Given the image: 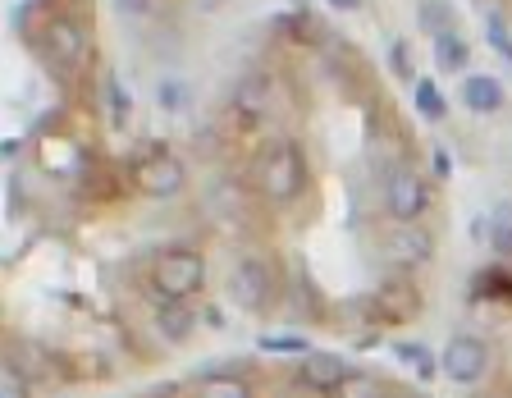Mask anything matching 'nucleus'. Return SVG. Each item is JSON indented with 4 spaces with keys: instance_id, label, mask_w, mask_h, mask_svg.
<instances>
[{
    "instance_id": "nucleus-15",
    "label": "nucleus",
    "mask_w": 512,
    "mask_h": 398,
    "mask_svg": "<svg viewBox=\"0 0 512 398\" xmlns=\"http://www.w3.org/2000/svg\"><path fill=\"white\" fill-rule=\"evenodd\" d=\"M330 398H389V385H384L380 376H371V371H348V376L334 385Z\"/></svg>"
},
{
    "instance_id": "nucleus-20",
    "label": "nucleus",
    "mask_w": 512,
    "mask_h": 398,
    "mask_svg": "<svg viewBox=\"0 0 512 398\" xmlns=\"http://www.w3.org/2000/svg\"><path fill=\"white\" fill-rule=\"evenodd\" d=\"M485 37H490V46L503 55V60H512V37H508V28H503L499 19H490V33H485Z\"/></svg>"
},
{
    "instance_id": "nucleus-3",
    "label": "nucleus",
    "mask_w": 512,
    "mask_h": 398,
    "mask_svg": "<svg viewBox=\"0 0 512 398\" xmlns=\"http://www.w3.org/2000/svg\"><path fill=\"white\" fill-rule=\"evenodd\" d=\"M128 179H133V188H138L142 197L170 202V197H179L183 188H188V165H183V156H174L165 142H156V147H147L138 161H133Z\"/></svg>"
},
{
    "instance_id": "nucleus-7",
    "label": "nucleus",
    "mask_w": 512,
    "mask_h": 398,
    "mask_svg": "<svg viewBox=\"0 0 512 398\" xmlns=\"http://www.w3.org/2000/svg\"><path fill=\"white\" fill-rule=\"evenodd\" d=\"M439 371H444L453 385H480L490 376V344L476 339V334H453L439 353Z\"/></svg>"
},
{
    "instance_id": "nucleus-10",
    "label": "nucleus",
    "mask_w": 512,
    "mask_h": 398,
    "mask_svg": "<svg viewBox=\"0 0 512 398\" xmlns=\"http://www.w3.org/2000/svg\"><path fill=\"white\" fill-rule=\"evenodd\" d=\"M352 366L343 362L339 353H302V362H298V380L307 389H316V394H334V385H339L343 376H348Z\"/></svg>"
},
{
    "instance_id": "nucleus-4",
    "label": "nucleus",
    "mask_w": 512,
    "mask_h": 398,
    "mask_svg": "<svg viewBox=\"0 0 512 398\" xmlns=\"http://www.w3.org/2000/svg\"><path fill=\"white\" fill-rule=\"evenodd\" d=\"M42 55L60 74H78L92 60V33L78 14H51L42 23Z\"/></svg>"
},
{
    "instance_id": "nucleus-22",
    "label": "nucleus",
    "mask_w": 512,
    "mask_h": 398,
    "mask_svg": "<svg viewBox=\"0 0 512 398\" xmlns=\"http://www.w3.org/2000/svg\"><path fill=\"white\" fill-rule=\"evenodd\" d=\"M389 60H394V74H398V78H412V55H407V46H403V42H394Z\"/></svg>"
},
{
    "instance_id": "nucleus-1",
    "label": "nucleus",
    "mask_w": 512,
    "mask_h": 398,
    "mask_svg": "<svg viewBox=\"0 0 512 398\" xmlns=\"http://www.w3.org/2000/svg\"><path fill=\"white\" fill-rule=\"evenodd\" d=\"M252 183H256V193L266 197L270 206H293L298 202V197L311 188V165H307L302 142H293V138L266 142L261 156H256Z\"/></svg>"
},
{
    "instance_id": "nucleus-21",
    "label": "nucleus",
    "mask_w": 512,
    "mask_h": 398,
    "mask_svg": "<svg viewBox=\"0 0 512 398\" xmlns=\"http://www.w3.org/2000/svg\"><path fill=\"white\" fill-rule=\"evenodd\" d=\"M261 348H266V353H311L307 339H298V334H293V339H261Z\"/></svg>"
},
{
    "instance_id": "nucleus-27",
    "label": "nucleus",
    "mask_w": 512,
    "mask_h": 398,
    "mask_svg": "<svg viewBox=\"0 0 512 398\" xmlns=\"http://www.w3.org/2000/svg\"><path fill=\"white\" fill-rule=\"evenodd\" d=\"M334 10H343V14H352V10H362V0H330Z\"/></svg>"
},
{
    "instance_id": "nucleus-13",
    "label": "nucleus",
    "mask_w": 512,
    "mask_h": 398,
    "mask_svg": "<svg viewBox=\"0 0 512 398\" xmlns=\"http://www.w3.org/2000/svg\"><path fill=\"white\" fill-rule=\"evenodd\" d=\"M192 398H256V389H252V380H247V376L220 371V376H206Z\"/></svg>"
},
{
    "instance_id": "nucleus-8",
    "label": "nucleus",
    "mask_w": 512,
    "mask_h": 398,
    "mask_svg": "<svg viewBox=\"0 0 512 398\" xmlns=\"http://www.w3.org/2000/svg\"><path fill=\"white\" fill-rule=\"evenodd\" d=\"M366 307H371V321L380 325H407L421 312V289L412 284V275H389L384 284L371 289Z\"/></svg>"
},
{
    "instance_id": "nucleus-28",
    "label": "nucleus",
    "mask_w": 512,
    "mask_h": 398,
    "mask_svg": "<svg viewBox=\"0 0 512 398\" xmlns=\"http://www.w3.org/2000/svg\"><path fill=\"white\" fill-rule=\"evenodd\" d=\"M407 398H421V394H407Z\"/></svg>"
},
{
    "instance_id": "nucleus-5",
    "label": "nucleus",
    "mask_w": 512,
    "mask_h": 398,
    "mask_svg": "<svg viewBox=\"0 0 512 398\" xmlns=\"http://www.w3.org/2000/svg\"><path fill=\"white\" fill-rule=\"evenodd\" d=\"M275 298H279L275 266H270L266 257H256V252L238 257L234 270H229V302L252 316H266L270 307H275Z\"/></svg>"
},
{
    "instance_id": "nucleus-17",
    "label": "nucleus",
    "mask_w": 512,
    "mask_h": 398,
    "mask_svg": "<svg viewBox=\"0 0 512 398\" xmlns=\"http://www.w3.org/2000/svg\"><path fill=\"white\" fill-rule=\"evenodd\" d=\"M421 28H426L430 37L439 33H458V14H453V5H444V0H421Z\"/></svg>"
},
{
    "instance_id": "nucleus-14",
    "label": "nucleus",
    "mask_w": 512,
    "mask_h": 398,
    "mask_svg": "<svg viewBox=\"0 0 512 398\" xmlns=\"http://www.w3.org/2000/svg\"><path fill=\"white\" fill-rule=\"evenodd\" d=\"M435 60H439V74H462L471 65V46L462 42L458 33H439L435 37Z\"/></svg>"
},
{
    "instance_id": "nucleus-26",
    "label": "nucleus",
    "mask_w": 512,
    "mask_h": 398,
    "mask_svg": "<svg viewBox=\"0 0 512 398\" xmlns=\"http://www.w3.org/2000/svg\"><path fill=\"white\" fill-rule=\"evenodd\" d=\"M494 243H499V252H512V229L499 225V238H494Z\"/></svg>"
},
{
    "instance_id": "nucleus-6",
    "label": "nucleus",
    "mask_w": 512,
    "mask_h": 398,
    "mask_svg": "<svg viewBox=\"0 0 512 398\" xmlns=\"http://www.w3.org/2000/svg\"><path fill=\"white\" fill-rule=\"evenodd\" d=\"M426 206H430V188L412 165H398V170L384 179V211H389L394 225H421Z\"/></svg>"
},
{
    "instance_id": "nucleus-9",
    "label": "nucleus",
    "mask_w": 512,
    "mask_h": 398,
    "mask_svg": "<svg viewBox=\"0 0 512 398\" xmlns=\"http://www.w3.org/2000/svg\"><path fill=\"white\" fill-rule=\"evenodd\" d=\"M384 257L394 261L398 275H412V270L430 266L435 238H430V229H421V225H394L384 234Z\"/></svg>"
},
{
    "instance_id": "nucleus-24",
    "label": "nucleus",
    "mask_w": 512,
    "mask_h": 398,
    "mask_svg": "<svg viewBox=\"0 0 512 398\" xmlns=\"http://www.w3.org/2000/svg\"><path fill=\"white\" fill-rule=\"evenodd\" d=\"M160 101H165V110H179V106H174V101H179V87L165 83V87H160Z\"/></svg>"
},
{
    "instance_id": "nucleus-23",
    "label": "nucleus",
    "mask_w": 512,
    "mask_h": 398,
    "mask_svg": "<svg viewBox=\"0 0 512 398\" xmlns=\"http://www.w3.org/2000/svg\"><path fill=\"white\" fill-rule=\"evenodd\" d=\"M115 10L128 14V19H147V14H151V0H115Z\"/></svg>"
},
{
    "instance_id": "nucleus-19",
    "label": "nucleus",
    "mask_w": 512,
    "mask_h": 398,
    "mask_svg": "<svg viewBox=\"0 0 512 398\" xmlns=\"http://www.w3.org/2000/svg\"><path fill=\"white\" fill-rule=\"evenodd\" d=\"M416 110H421V119H444L448 115L444 92H439L430 78H421V83H416Z\"/></svg>"
},
{
    "instance_id": "nucleus-25",
    "label": "nucleus",
    "mask_w": 512,
    "mask_h": 398,
    "mask_svg": "<svg viewBox=\"0 0 512 398\" xmlns=\"http://www.w3.org/2000/svg\"><path fill=\"white\" fill-rule=\"evenodd\" d=\"M435 170H439V179H448V170H453V161H448V151H435Z\"/></svg>"
},
{
    "instance_id": "nucleus-2",
    "label": "nucleus",
    "mask_w": 512,
    "mask_h": 398,
    "mask_svg": "<svg viewBox=\"0 0 512 398\" xmlns=\"http://www.w3.org/2000/svg\"><path fill=\"white\" fill-rule=\"evenodd\" d=\"M147 284L160 302H188L206 289V257L197 248H160L151 257Z\"/></svg>"
},
{
    "instance_id": "nucleus-11",
    "label": "nucleus",
    "mask_w": 512,
    "mask_h": 398,
    "mask_svg": "<svg viewBox=\"0 0 512 398\" xmlns=\"http://www.w3.org/2000/svg\"><path fill=\"white\" fill-rule=\"evenodd\" d=\"M275 106V92H270V78L266 74H247L243 83L234 87V115L247 119V124H261Z\"/></svg>"
},
{
    "instance_id": "nucleus-16",
    "label": "nucleus",
    "mask_w": 512,
    "mask_h": 398,
    "mask_svg": "<svg viewBox=\"0 0 512 398\" xmlns=\"http://www.w3.org/2000/svg\"><path fill=\"white\" fill-rule=\"evenodd\" d=\"M156 321H160V334L179 344V339H188V334H192V325H197V316L188 312V302H160Z\"/></svg>"
},
{
    "instance_id": "nucleus-12",
    "label": "nucleus",
    "mask_w": 512,
    "mask_h": 398,
    "mask_svg": "<svg viewBox=\"0 0 512 398\" xmlns=\"http://www.w3.org/2000/svg\"><path fill=\"white\" fill-rule=\"evenodd\" d=\"M503 83L490 74H471L467 83H462V106L471 110V115H499L503 110Z\"/></svg>"
},
{
    "instance_id": "nucleus-18",
    "label": "nucleus",
    "mask_w": 512,
    "mask_h": 398,
    "mask_svg": "<svg viewBox=\"0 0 512 398\" xmlns=\"http://www.w3.org/2000/svg\"><path fill=\"white\" fill-rule=\"evenodd\" d=\"M106 101H110V124H115V129H124L128 115H133V97L124 92V78H119V74H106Z\"/></svg>"
}]
</instances>
